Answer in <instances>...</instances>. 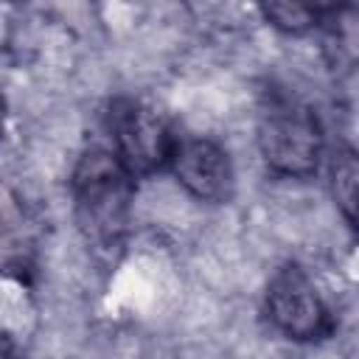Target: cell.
I'll return each mask as SVG.
<instances>
[{
	"mask_svg": "<svg viewBox=\"0 0 359 359\" xmlns=\"http://www.w3.org/2000/svg\"><path fill=\"white\" fill-rule=\"evenodd\" d=\"M109 135L115 157L135 180L168 168L171 151L177 146V135L168 118L140 98H121L112 104Z\"/></svg>",
	"mask_w": 359,
	"mask_h": 359,
	"instance_id": "cell-3",
	"label": "cell"
},
{
	"mask_svg": "<svg viewBox=\"0 0 359 359\" xmlns=\"http://www.w3.org/2000/svg\"><path fill=\"white\" fill-rule=\"evenodd\" d=\"M6 115H8V109H6V98H3V93H0V132H3V126H6Z\"/></svg>",
	"mask_w": 359,
	"mask_h": 359,
	"instance_id": "cell-8",
	"label": "cell"
},
{
	"mask_svg": "<svg viewBox=\"0 0 359 359\" xmlns=\"http://www.w3.org/2000/svg\"><path fill=\"white\" fill-rule=\"evenodd\" d=\"M177 182L199 202L222 205L233 196L236 171L227 149L213 137H177V146L168 160Z\"/></svg>",
	"mask_w": 359,
	"mask_h": 359,
	"instance_id": "cell-5",
	"label": "cell"
},
{
	"mask_svg": "<svg viewBox=\"0 0 359 359\" xmlns=\"http://www.w3.org/2000/svg\"><path fill=\"white\" fill-rule=\"evenodd\" d=\"M328 185L331 196L348 222V227H356V196H359V163L356 151L351 146H339L328 160Z\"/></svg>",
	"mask_w": 359,
	"mask_h": 359,
	"instance_id": "cell-7",
	"label": "cell"
},
{
	"mask_svg": "<svg viewBox=\"0 0 359 359\" xmlns=\"http://www.w3.org/2000/svg\"><path fill=\"white\" fill-rule=\"evenodd\" d=\"M39 241V222L31 205L11 188L0 182V272L28 269Z\"/></svg>",
	"mask_w": 359,
	"mask_h": 359,
	"instance_id": "cell-6",
	"label": "cell"
},
{
	"mask_svg": "<svg viewBox=\"0 0 359 359\" xmlns=\"http://www.w3.org/2000/svg\"><path fill=\"white\" fill-rule=\"evenodd\" d=\"M255 146L264 165L289 180H306L317 174L325 154V135L311 107L275 95L258 112Z\"/></svg>",
	"mask_w": 359,
	"mask_h": 359,
	"instance_id": "cell-2",
	"label": "cell"
},
{
	"mask_svg": "<svg viewBox=\"0 0 359 359\" xmlns=\"http://www.w3.org/2000/svg\"><path fill=\"white\" fill-rule=\"evenodd\" d=\"M264 306L272 328L292 342H323L334 334L331 306L297 264H286L269 278Z\"/></svg>",
	"mask_w": 359,
	"mask_h": 359,
	"instance_id": "cell-4",
	"label": "cell"
},
{
	"mask_svg": "<svg viewBox=\"0 0 359 359\" xmlns=\"http://www.w3.org/2000/svg\"><path fill=\"white\" fill-rule=\"evenodd\" d=\"M70 196L76 227L84 241L104 255L121 250L132 219L135 177L112 149H90L76 160Z\"/></svg>",
	"mask_w": 359,
	"mask_h": 359,
	"instance_id": "cell-1",
	"label": "cell"
}]
</instances>
